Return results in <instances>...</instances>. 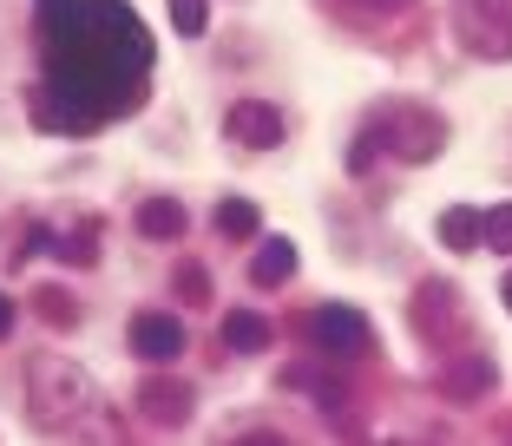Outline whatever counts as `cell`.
Listing matches in <instances>:
<instances>
[{"label":"cell","mask_w":512,"mask_h":446,"mask_svg":"<svg viewBox=\"0 0 512 446\" xmlns=\"http://www.w3.org/2000/svg\"><path fill=\"white\" fill-rule=\"evenodd\" d=\"M7 335H14V296L0 289V342H7Z\"/></svg>","instance_id":"obj_17"},{"label":"cell","mask_w":512,"mask_h":446,"mask_svg":"<svg viewBox=\"0 0 512 446\" xmlns=\"http://www.w3.org/2000/svg\"><path fill=\"white\" fill-rule=\"evenodd\" d=\"M289 276H296V243L289 237H263L256 256H250V283L256 289H283Z\"/></svg>","instance_id":"obj_9"},{"label":"cell","mask_w":512,"mask_h":446,"mask_svg":"<svg viewBox=\"0 0 512 446\" xmlns=\"http://www.w3.org/2000/svg\"><path fill=\"white\" fill-rule=\"evenodd\" d=\"M480 250H499V256H512V204L486 210V223H480Z\"/></svg>","instance_id":"obj_14"},{"label":"cell","mask_w":512,"mask_h":446,"mask_svg":"<svg viewBox=\"0 0 512 446\" xmlns=\"http://www.w3.org/2000/svg\"><path fill=\"white\" fill-rule=\"evenodd\" d=\"M480 210H460V204H453V210H440V243H447V250H460V256H467V250H480Z\"/></svg>","instance_id":"obj_12"},{"label":"cell","mask_w":512,"mask_h":446,"mask_svg":"<svg viewBox=\"0 0 512 446\" xmlns=\"http://www.w3.org/2000/svg\"><path fill=\"white\" fill-rule=\"evenodd\" d=\"M40 86L27 119L53 138H86L138 112L151 86V33L125 0H33Z\"/></svg>","instance_id":"obj_1"},{"label":"cell","mask_w":512,"mask_h":446,"mask_svg":"<svg viewBox=\"0 0 512 446\" xmlns=\"http://www.w3.org/2000/svg\"><path fill=\"white\" fill-rule=\"evenodd\" d=\"M184 230H191V217H184V204H171V197H151V204H138V237L178 243Z\"/></svg>","instance_id":"obj_11"},{"label":"cell","mask_w":512,"mask_h":446,"mask_svg":"<svg viewBox=\"0 0 512 446\" xmlns=\"http://www.w3.org/2000/svg\"><path fill=\"white\" fill-rule=\"evenodd\" d=\"M165 7H171V27L191 33V40H197L204 27H211V0H165Z\"/></svg>","instance_id":"obj_15"},{"label":"cell","mask_w":512,"mask_h":446,"mask_svg":"<svg viewBox=\"0 0 512 446\" xmlns=\"http://www.w3.org/2000/svg\"><path fill=\"white\" fill-rule=\"evenodd\" d=\"M178 289H191V296H204V302H211V276H204V269H184V276H178Z\"/></svg>","instance_id":"obj_16"},{"label":"cell","mask_w":512,"mask_h":446,"mask_svg":"<svg viewBox=\"0 0 512 446\" xmlns=\"http://www.w3.org/2000/svg\"><path fill=\"white\" fill-rule=\"evenodd\" d=\"M224 138L237 151H276L283 145V112H276L270 99H237L224 112Z\"/></svg>","instance_id":"obj_7"},{"label":"cell","mask_w":512,"mask_h":446,"mask_svg":"<svg viewBox=\"0 0 512 446\" xmlns=\"http://www.w3.org/2000/svg\"><path fill=\"white\" fill-rule=\"evenodd\" d=\"M453 40L473 60H512V0H453Z\"/></svg>","instance_id":"obj_4"},{"label":"cell","mask_w":512,"mask_h":446,"mask_svg":"<svg viewBox=\"0 0 512 446\" xmlns=\"http://www.w3.org/2000/svg\"><path fill=\"white\" fill-rule=\"evenodd\" d=\"M499 302H506V315H512V269H506V283H499Z\"/></svg>","instance_id":"obj_18"},{"label":"cell","mask_w":512,"mask_h":446,"mask_svg":"<svg viewBox=\"0 0 512 446\" xmlns=\"http://www.w3.org/2000/svg\"><path fill=\"white\" fill-rule=\"evenodd\" d=\"M270 315H256V309H230L224 315V348L230 355H263V348H270Z\"/></svg>","instance_id":"obj_10"},{"label":"cell","mask_w":512,"mask_h":446,"mask_svg":"<svg viewBox=\"0 0 512 446\" xmlns=\"http://www.w3.org/2000/svg\"><path fill=\"white\" fill-rule=\"evenodd\" d=\"M440 145H447V125H440L434 112H414V105H388V112H375V119L355 132L348 171H355V178H362V171H375L381 151H394L401 164H427Z\"/></svg>","instance_id":"obj_3"},{"label":"cell","mask_w":512,"mask_h":446,"mask_svg":"<svg viewBox=\"0 0 512 446\" xmlns=\"http://www.w3.org/2000/svg\"><path fill=\"white\" fill-rule=\"evenodd\" d=\"M125 348H132L138 361H151V368H171V361L184 355V322L171 309H138L132 322H125Z\"/></svg>","instance_id":"obj_6"},{"label":"cell","mask_w":512,"mask_h":446,"mask_svg":"<svg viewBox=\"0 0 512 446\" xmlns=\"http://www.w3.org/2000/svg\"><path fill=\"white\" fill-rule=\"evenodd\" d=\"M217 230H224V237H256V204L224 197V204H217Z\"/></svg>","instance_id":"obj_13"},{"label":"cell","mask_w":512,"mask_h":446,"mask_svg":"<svg viewBox=\"0 0 512 446\" xmlns=\"http://www.w3.org/2000/svg\"><path fill=\"white\" fill-rule=\"evenodd\" d=\"M92 407H99V387H92V374L79 361H66V355H33L27 361V420L40 433L79 427Z\"/></svg>","instance_id":"obj_2"},{"label":"cell","mask_w":512,"mask_h":446,"mask_svg":"<svg viewBox=\"0 0 512 446\" xmlns=\"http://www.w3.org/2000/svg\"><path fill=\"white\" fill-rule=\"evenodd\" d=\"M309 342H316V355H329V361H355V355H375V328H368L362 309L322 302V309L309 315Z\"/></svg>","instance_id":"obj_5"},{"label":"cell","mask_w":512,"mask_h":446,"mask_svg":"<svg viewBox=\"0 0 512 446\" xmlns=\"http://www.w3.org/2000/svg\"><path fill=\"white\" fill-rule=\"evenodd\" d=\"M421 0H322V14L348 33H381V27H401Z\"/></svg>","instance_id":"obj_8"}]
</instances>
